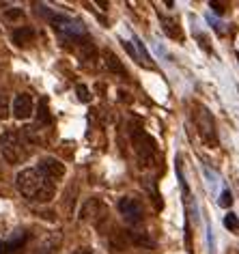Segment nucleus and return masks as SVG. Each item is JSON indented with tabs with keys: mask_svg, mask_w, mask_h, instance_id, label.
<instances>
[{
	"mask_svg": "<svg viewBox=\"0 0 239 254\" xmlns=\"http://www.w3.org/2000/svg\"><path fill=\"white\" fill-rule=\"evenodd\" d=\"M233 205V194L229 192V190H222V194H220V207H231Z\"/></svg>",
	"mask_w": 239,
	"mask_h": 254,
	"instance_id": "nucleus-19",
	"label": "nucleus"
},
{
	"mask_svg": "<svg viewBox=\"0 0 239 254\" xmlns=\"http://www.w3.org/2000/svg\"><path fill=\"white\" fill-rule=\"evenodd\" d=\"M134 43L138 48V59H140V63H144V67H153V61H151V56L147 52V48H144V43L138 39V37H134Z\"/></svg>",
	"mask_w": 239,
	"mask_h": 254,
	"instance_id": "nucleus-15",
	"label": "nucleus"
},
{
	"mask_svg": "<svg viewBox=\"0 0 239 254\" xmlns=\"http://www.w3.org/2000/svg\"><path fill=\"white\" fill-rule=\"evenodd\" d=\"M33 112H35V101H33V97H30L28 93L15 95V99H13V117L24 121V119L33 117Z\"/></svg>",
	"mask_w": 239,
	"mask_h": 254,
	"instance_id": "nucleus-9",
	"label": "nucleus"
},
{
	"mask_svg": "<svg viewBox=\"0 0 239 254\" xmlns=\"http://www.w3.org/2000/svg\"><path fill=\"white\" fill-rule=\"evenodd\" d=\"M15 186L24 198L33 202H50L56 194V183L35 168H24L15 177Z\"/></svg>",
	"mask_w": 239,
	"mask_h": 254,
	"instance_id": "nucleus-1",
	"label": "nucleus"
},
{
	"mask_svg": "<svg viewBox=\"0 0 239 254\" xmlns=\"http://www.w3.org/2000/svg\"><path fill=\"white\" fill-rule=\"evenodd\" d=\"M35 35H37L35 28H30V26H17L13 33H11V41H13L17 48H26L28 43H33Z\"/></svg>",
	"mask_w": 239,
	"mask_h": 254,
	"instance_id": "nucleus-12",
	"label": "nucleus"
},
{
	"mask_svg": "<svg viewBox=\"0 0 239 254\" xmlns=\"http://www.w3.org/2000/svg\"><path fill=\"white\" fill-rule=\"evenodd\" d=\"M73 254H99L97 250H93V248H78Z\"/></svg>",
	"mask_w": 239,
	"mask_h": 254,
	"instance_id": "nucleus-21",
	"label": "nucleus"
},
{
	"mask_svg": "<svg viewBox=\"0 0 239 254\" xmlns=\"http://www.w3.org/2000/svg\"><path fill=\"white\" fill-rule=\"evenodd\" d=\"M9 112H11V106H9V97L4 93H0V121L9 119Z\"/></svg>",
	"mask_w": 239,
	"mask_h": 254,
	"instance_id": "nucleus-17",
	"label": "nucleus"
},
{
	"mask_svg": "<svg viewBox=\"0 0 239 254\" xmlns=\"http://www.w3.org/2000/svg\"><path fill=\"white\" fill-rule=\"evenodd\" d=\"M48 20L56 33L67 41H78V39H84L86 37V26L80 20H75V17H69L65 13H54L52 11V15H50Z\"/></svg>",
	"mask_w": 239,
	"mask_h": 254,
	"instance_id": "nucleus-5",
	"label": "nucleus"
},
{
	"mask_svg": "<svg viewBox=\"0 0 239 254\" xmlns=\"http://www.w3.org/2000/svg\"><path fill=\"white\" fill-rule=\"evenodd\" d=\"M30 144L22 136L20 129H7L0 134V153L9 164H22L30 155Z\"/></svg>",
	"mask_w": 239,
	"mask_h": 254,
	"instance_id": "nucleus-2",
	"label": "nucleus"
},
{
	"mask_svg": "<svg viewBox=\"0 0 239 254\" xmlns=\"http://www.w3.org/2000/svg\"><path fill=\"white\" fill-rule=\"evenodd\" d=\"M224 226L229 228L231 233L239 235V215H237V213H229V215L224 218Z\"/></svg>",
	"mask_w": 239,
	"mask_h": 254,
	"instance_id": "nucleus-16",
	"label": "nucleus"
},
{
	"mask_svg": "<svg viewBox=\"0 0 239 254\" xmlns=\"http://www.w3.org/2000/svg\"><path fill=\"white\" fill-rule=\"evenodd\" d=\"M20 15H22L20 9H17V11H9V13H7V17H20Z\"/></svg>",
	"mask_w": 239,
	"mask_h": 254,
	"instance_id": "nucleus-22",
	"label": "nucleus"
},
{
	"mask_svg": "<svg viewBox=\"0 0 239 254\" xmlns=\"http://www.w3.org/2000/svg\"><path fill=\"white\" fill-rule=\"evenodd\" d=\"M104 65H106L108 71L121 75V78H127V69L123 67V63L119 61V56L112 52V50H106V52H104Z\"/></svg>",
	"mask_w": 239,
	"mask_h": 254,
	"instance_id": "nucleus-13",
	"label": "nucleus"
},
{
	"mask_svg": "<svg viewBox=\"0 0 239 254\" xmlns=\"http://www.w3.org/2000/svg\"><path fill=\"white\" fill-rule=\"evenodd\" d=\"M37 170H39V173H43L50 181H54V183L60 181L62 177H65V173H67L65 164H62L60 160H56V157H52V155L41 157L39 164H37Z\"/></svg>",
	"mask_w": 239,
	"mask_h": 254,
	"instance_id": "nucleus-7",
	"label": "nucleus"
},
{
	"mask_svg": "<svg viewBox=\"0 0 239 254\" xmlns=\"http://www.w3.org/2000/svg\"><path fill=\"white\" fill-rule=\"evenodd\" d=\"M209 7L213 9V13H218V15H224L226 13V4L224 2H218V0H211Z\"/></svg>",
	"mask_w": 239,
	"mask_h": 254,
	"instance_id": "nucleus-20",
	"label": "nucleus"
},
{
	"mask_svg": "<svg viewBox=\"0 0 239 254\" xmlns=\"http://www.w3.org/2000/svg\"><path fill=\"white\" fill-rule=\"evenodd\" d=\"M192 119L196 125L198 136L203 138V142L207 147H218V131H216V121H213L211 112L207 110L203 104H194L192 106Z\"/></svg>",
	"mask_w": 239,
	"mask_h": 254,
	"instance_id": "nucleus-4",
	"label": "nucleus"
},
{
	"mask_svg": "<svg viewBox=\"0 0 239 254\" xmlns=\"http://www.w3.org/2000/svg\"><path fill=\"white\" fill-rule=\"evenodd\" d=\"M50 123H52V114H50V108H48V99L41 97L39 110H37V127H43V125H50Z\"/></svg>",
	"mask_w": 239,
	"mask_h": 254,
	"instance_id": "nucleus-14",
	"label": "nucleus"
},
{
	"mask_svg": "<svg viewBox=\"0 0 239 254\" xmlns=\"http://www.w3.org/2000/svg\"><path fill=\"white\" fill-rule=\"evenodd\" d=\"M26 241H28V233L20 228L11 237L0 241V254H20L24 250V246H26Z\"/></svg>",
	"mask_w": 239,
	"mask_h": 254,
	"instance_id": "nucleus-8",
	"label": "nucleus"
},
{
	"mask_svg": "<svg viewBox=\"0 0 239 254\" xmlns=\"http://www.w3.org/2000/svg\"><path fill=\"white\" fill-rule=\"evenodd\" d=\"M157 17H160V24H162V30L171 37V39H175V41H179V43H183V30L179 28V22L175 20V17H171V15H164V13H157Z\"/></svg>",
	"mask_w": 239,
	"mask_h": 254,
	"instance_id": "nucleus-11",
	"label": "nucleus"
},
{
	"mask_svg": "<svg viewBox=\"0 0 239 254\" xmlns=\"http://www.w3.org/2000/svg\"><path fill=\"white\" fill-rule=\"evenodd\" d=\"M80 218L91 220V222H99L102 218H106V207L102 205L99 198H91L89 202H84L82 211H80Z\"/></svg>",
	"mask_w": 239,
	"mask_h": 254,
	"instance_id": "nucleus-10",
	"label": "nucleus"
},
{
	"mask_svg": "<svg viewBox=\"0 0 239 254\" xmlns=\"http://www.w3.org/2000/svg\"><path fill=\"white\" fill-rule=\"evenodd\" d=\"M129 136H131V144H134V151H136V155H138V162H140V166H153L155 160H157L155 138L149 136L140 125L131 127Z\"/></svg>",
	"mask_w": 239,
	"mask_h": 254,
	"instance_id": "nucleus-3",
	"label": "nucleus"
},
{
	"mask_svg": "<svg viewBox=\"0 0 239 254\" xmlns=\"http://www.w3.org/2000/svg\"><path fill=\"white\" fill-rule=\"evenodd\" d=\"M117 207H119V211H121L123 220L127 222V224H131V226L140 224L142 218H144L142 205L136 198H131V196H123V198H119V205Z\"/></svg>",
	"mask_w": 239,
	"mask_h": 254,
	"instance_id": "nucleus-6",
	"label": "nucleus"
},
{
	"mask_svg": "<svg viewBox=\"0 0 239 254\" xmlns=\"http://www.w3.org/2000/svg\"><path fill=\"white\" fill-rule=\"evenodd\" d=\"M75 93H78V99L84 101V104H86V101H91V93H89V88H86L84 84H78V86H75Z\"/></svg>",
	"mask_w": 239,
	"mask_h": 254,
	"instance_id": "nucleus-18",
	"label": "nucleus"
}]
</instances>
